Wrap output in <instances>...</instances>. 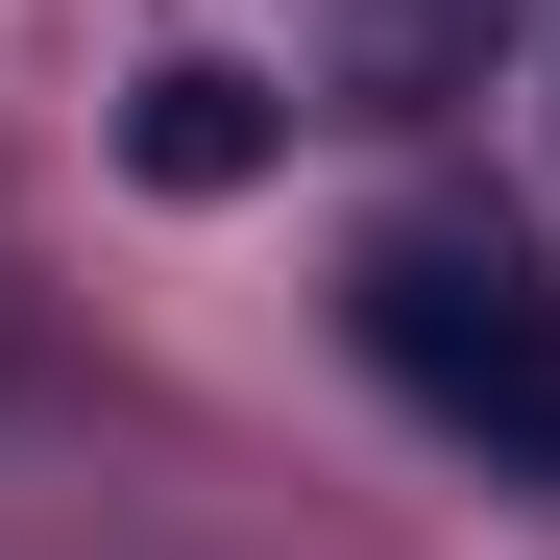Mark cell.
<instances>
[{"label": "cell", "instance_id": "2", "mask_svg": "<svg viewBox=\"0 0 560 560\" xmlns=\"http://www.w3.org/2000/svg\"><path fill=\"white\" fill-rule=\"evenodd\" d=\"M147 171H171V196H220V171H268V73H220V49H171L147 73V122H122Z\"/></svg>", "mask_w": 560, "mask_h": 560}, {"label": "cell", "instance_id": "1", "mask_svg": "<svg viewBox=\"0 0 560 560\" xmlns=\"http://www.w3.org/2000/svg\"><path fill=\"white\" fill-rule=\"evenodd\" d=\"M341 341L390 365V415L463 439L488 488H560V268L488 244V220H390L341 268Z\"/></svg>", "mask_w": 560, "mask_h": 560}]
</instances>
